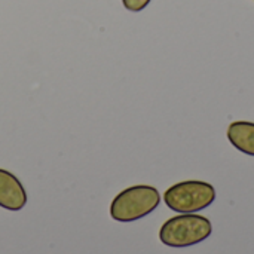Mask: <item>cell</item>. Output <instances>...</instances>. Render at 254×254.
Returning a JSON list of instances; mask_svg holds the SVG:
<instances>
[{
    "label": "cell",
    "mask_w": 254,
    "mask_h": 254,
    "mask_svg": "<svg viewBox=\"0 0 254 254\" xmlns=\"http://www.w3.org/2000/svg\"><path fill=\"white\" fill-rule=\"evenodd\" d=\"M213 232L211 222L199 214L186 213L168 219L159 231L162 244L173 249L192 247L205 241Z\"/></svg>",
    "instance_id": "1"
},
{
    "label": "cell",
    "mask_w": 254,
    "mask_h": 254,
    "mask_svg": "<svg viewBox=\"0 0 254 254\" xmlns=\"http://www.w3.org/2000/svg\"><path fill=\"white\" fill-rule=\"evenodd\" d=\"M150 1L152 0H122L125 9H128L131 12H140V10H143L144 7H147V4Z\"/></svg>",
    "instance_id": "6"
},
{
    "label": "cell",
    "mask_w": 254,
    "mask_h": 254,
    "mask_svg": "<svg viewBox=\"0 0 254 254\" xmlns=\"http://www.w3.org/2000/svg\"><path fill=\"white\" fill-rule=\"evenodd\" d=\"M161 202L156 188L147 185L131 186L115 196L110 205V216L116 222L129 223L153 213Z\"/></svg>",
    "instance_id": "2"
},
{
    "label": "cell",
    "mask_w": 254,
    "mask_h": 254,
    "mask_svg": "<svg viewBox=\"0 0 254 254\" xmlns=\"http://www.w3.org/2000/svg\"><path fill=\"white\" fill-rule=\"evenodd\" d=\"M27 204V193L22 183L9 171L0 168V207L9 211H19Z\"/></svg>",
    "instance_id": "4"
},
{
    "label": "cell",
    "mask_w": 254,
    "mask_h": 254,
    "mask_svg": "<svg viewBox=\"0 0 254 254\" xmlns=\"http://www.w3.org/2000/svg\"><path fill=\"white\" fill-rule=\"evenodd\" d=\"M216 199L214 188L207 182L186 180L180 182L164 193V201L173 211L186 214L198 213L210 207Z\"/></svg>",
    "instance_id": "3"
},
{
    "label": "cell",
    "mask_w": 254,
    "mask_h": 254,
    "mask_svg": "<svg viewBox=\"0 0 254 254\" xmlns=\"http://www.w3.org/2000/svg\"><path fill=\"white\" fill-rule=\"evenodd\" d=\"M228 140L237 150L249 156H254V122H232L228 127Z\"/></svg>",
    "instance_id": "5"
}]
</instances>
